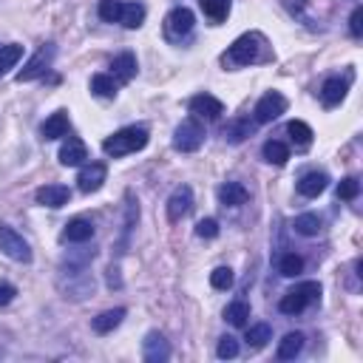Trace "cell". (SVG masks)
Segmentation results:
<instances>
[{
  "label": "cell",
  "instance_id": "cell-1",
  "mask_svg": "<svg viewBox=\"0 0 363 363\" xmlns=\"http://www.w3.org/2000/svg\"><path fill=\"white\" fill-rule=\"evenodd\" d=\"M148 145V128H136V125H131V128H123V131H116V134H111L105 142H103V150L108 157H114V159H119V157H128V154H136V150H142Z\"/></svg>",
  "mask_w": 363,
  "mask_h": 363
},
{
  "label": "cell",
  "instance_id": "cell-2",
  "mask_svg": "<svg viewBox=\"0 0 363 363\" xmlns=\"http://www.w3.org/2000/svg\"><path fill=\"white\" fill-rule=\"evenodd\" d=\"M318 298H321V284L318 281H301L281 298L278 310L284 315H298V312H304L310 304H315Z\"/></svg>",
  "mask_w": 363,
  "mask_h": 363
},
{
  "label": "cell",
  "instance_id": "cell-3",
  "mask_svg": "<svg viewBox=\"0 0 363 363\" xmlns=\"http://www.w3.org/2000/svg\"><path fill=\"white\" fill-rule=\"evenodd\" d=\"M261 46H264V40H261V35H241L227 51H224V66H233V69H238V66H250V63H256V60L261 57Z\"/></svg>",
  "mask_w": 363,
  "mask_h": 363
},
{
  "label": "cell",
  "instance_id": "cell-4",
  "mask_svg": "<svg viewBox=\"0 0 363 363\" xmlns=\"http://www.w3.org/2000/svg\"><path fill=\"white\" fill-rule=\"evenodd\" d=\"M0 250H3L12 261H23V264L32 261V247H28V241L17 230H12L9 224H0Z\"/></svg>",
  "mask_w": 363,
  "mask_h": 363
},
{
  "label": "cell",
  "instance_id": "cell-5",
  "mask_svg": "<svg viewBox=\"0 0 363 363\" xmlns=\"http://www.w3.org/2000/svg\"><path fill=\"white\" fill-rule=\"evenodd\" d=\"M204 145V128L196 123V119H185L176 134H173V148L182 150V154H193Z\"/></svg>",
  "mask_w": 363,
  "mask_h": 363
},
{
  "label": "cell",
  "instance_id": "cell-6",
  "mask_svg": "<svg viewBox=\"0 0 363 363\" xmlns=\"http://www.w3.org/2000/svg\"><path fill=\"white\" fill-rule=\"evenodd\" d=\"M54 54H57L54 43H43V46H40V51H37L32 60H28V63L23 66V71L17 74V82H32V80L43 77V74L51 69V60H54Z\"/></svg>",
  "mask_w": 363,
  "mask_h": 363
},
{
  "label": "cell",
  "instance_id": "cell-7",
  "mask_svg": "<svg viewBox=\"0 0 363 363\" xmlns=\"http://www.w3.org/2000/svg\"><path fill=\"white\" fill-rule=\"evenodd\" d=\"M287 111V97L278 94V91H269V94H264L258 103H256V123L258 125H267L272 123V119H278L281 114Z\"/></svg>",
  "mask_w": 363,
  "mask_h": 363
},
{
  "label": "cell",
  "instance_id": "cell-8",
  "mask_svg": "<svg viewBox=\"0 0 363 363\" xmlns=\"http://www.w3.org/2000/svg\"><path fill=\"white\" fill-rule=\"evenodd\" d=\"M193 23H196V17H193L191 9L176 6V9L165 17V32H168V37H185V35L193 32Z\"/></svg>",
  "mask_w": 363,
  "mask_h": 363
},
{
  "label": "cell",
  "instance_id": "cell-9",
  "mask_svg": "<svg viewBox=\"0 0 363 363\" xmlns=\"http://www.w3.org/2000/svg\"><path fill=\"white\" fill-rule=\"evenodd\" d=\"M193 210V191L188 188V185H182V188H176L173 193H170V199H168V219L170 222H182L188 213Z\"/></svg>",
  "mask_w": 363,
  "mask_h": 363
},
{
  "label": "cell",
  "instance_id": "cell-10",
  "mask_svg": "<svg viewBox=\"0 0 363 363\" xmlns=\"http://www.w3.org/2000/svg\"><path fill=\"white\" fill-rule=\"evenodd\" d=\"M105 176H108L105 162H91V165H85V168L80 170V176H77V185H80V191H82V193H97V191L103 188Z\"/></svg>",
  "mask_w": 363,
  "mask_h": 363
},
{
  "label": "cell",
  "instance_id": "cell-11",
  "mask_svg": "<svg viewBox=\"0 0 363 363\" xmlns=\"http://www.w3.org/2000/svg\"><path fill=\"white\" fill-rule=\"evenodd\" d=\"M191 114H196L199 119H207V123H213V119H219L224 114V105L213 94H196L191 100Z\"/></svg>",
  "mask_w": 363,
  "mask_h": 363
},
{
  "label": "cell",
  "instance_id": "cell-12",
  "mask_svg": "<svg viewBox=\"0 0 363 363\" xmlns=\"http://www.w3.org/2000/svg\"><path fill=\"white\" fill-rule=\"evenodd\" d=\"M142 357L148 363H165L170 357V346H168L165 335H159V332H148V338L142 344Z\"/></svg>",
  "mask_w": 363,
  "mask_h": 363
},
{
  "label": "cell",
  "instance_id": "cell-13",
  "mask_svg": "<svg viewBox=\"0 0 363 363\" xmlns=\"http://www.w3.org/2000/svg\"><path fill=\"white\" fill-rule=\"evenodd\" d=\"M85 159H88V148H85V142L77 139V136H69V139L63 142V148H60V165L77 168V165H82Z\"/></svg>",
  "mask_w": 363,
  "mask_h": 363
},
{
  "label": "cell",
  "instance_id": "cell-14",
  "mask_svg": "<svg viewBox=\"0 0 363 363\" xmlns=\"http://www.w3.org/2000/svg\"><path fill=\"white\" fill-rule=\"evenodd\" d=\"M35 199H37V204H43V207L57 210V207H66V204H69L71 191H69L66 185H46V188H40V191L35 193Z\"/></svg>",
  "mask_w": 363,
  "mask_h": 363
},
{
  "label": "cell",
  "instance_id": "cell-15",
  "mask_svg": "<svg viewBox=\"0 0 363 363\" xmlns=\"http://www.w3.org/2000/svg\"><path fill=\"white\" fill-rule=\"evenodd\" d=\"M326 185H329V176L321 173V170H312V173H304V176H301L298 193L307 196V199H315V196H321V193L326 191Z\"/></svg>",
  "mask_w": 363,
  "mask_h": 363
},
{
  "label": "cell",
  "instance_id": "cell-16",
  "mask_svg": "<svg viewBox=\"0 0 363 363\" xmlns=\"http://www.w3.org/2000/svg\"><path fill=\"white\" fill-rule=\"evenodd\" d=\"M63 238L71 241V245H82V241L94 238V222H91V219H82V216L71 219V222L66 224V230H63Z\"/></svg>",
  "mask_w": 363,
  "mask_h": 363
},
{
  "label": "cell",
  "instance_id": "cell-17",
  "mask_svg": "<svg viewBox=\"0 0 363 363\" xmlns=\"http://www.w3.org/2000/svg\"><path fill=\"white\" fill-rule=\"evenodd\" d=\"M69 128H71L69 114H66V111H57V114H51L46 123H43L40 134H43V139H60V136L69 134Z\"/></svg>",
  "mask_w": 363,
  "mask_h": 363
},
{
  "label": "cell",
  "instance_id": "cell-18",
  "mask_svg": "<svg viewBox=\"0 0 363 363\" xmlns=\"http://www.w3.org/2000/svg\"><path fill=\"white\" fill-rule=\"evenodd\" d=\"M344 97H346V82L341 77H329L324 82V88H321V103L326 108H335V105L344 103Z\"/></svg>",
  "mask_w": 363,
  "mask_h": 363
},
{
  "label": "cell",
  "instance_id": "cell-19",
  "mask_svg": "<svg viewBox=\"0 0 363 363\" xmlns=\"http://www.w3.org/2000/svg\"><path fill=\"white\" fill-rule=\"evenodd\" d=\"M247 199H250L247 188L238 185V182H224V185L219 188V202H222L224 207H241Z\"/></svg>",
  "mask_w": 363,
  "mask_h": 363
},
{
  "label": "cell",
  "instance_id": "cell-20",
  "mask_svg": "<svg viewBox=\"0 0 363 363\" xmlns=\"http://www.w3.org/2000/svg\"><path fill=\"white\" fill-rule=\"evenodd\" d=\"M111 69H114V77H116L119 82H131V80L136 77V57H134L131 51H123L119 57H114Z\"/></svg>",
  "mask_w": 363,
  "mask_h": 363
},
{
  "label": "cell",
  "instance_id": "cell-21",
  "mask_svg": "<svg viewBox=\"0 0 363 363\" xmlns=\"http://www.w3.org/2000/svg\"><path fill=\"white\" fill-rule=\"evenodd\" d=\"M123 318H125V310H123V307H116V310H108V312L97 315L91 326H94L97 335H108V332H114L119 324H123Z\"/></svg>",
  "mask_w": 363,
  "mask_h": 363
},
{
  "label": "cell",
  "instance_id": "cell-22",
  "mask_svg": "<svg viewBox=\"0 0 363 363\" xmlns=\"http://www.w3.org/2000/svg\"><path fill=\"white\" fill-rule=\"evenodd\" d=\"M261 154H264V159H267L269 165H287L290 148H287L284 142H278V139H267L264 148H261Z\"/></svg>",
  "mask_w": 363,
  "mask_h": 363
},
{
  "label": "cell",
  "instance_id": "cell-23",
  "mask_svg": "<svg viewBox=\"0 0 363 363\" xmlns=\"http://www.w3.org/2000/svg\"><path fill=\"white\" fill-rule=\"evenodd\" d=\"M91 91L103 100H114L116 97V82H114L111 74H94L91 77Z\"/></svg>",
  "mask_w": 363,
  "mask_h": 363
},
{
  "label": "cell",
  "instance_id": "cell-24",
  "mask_svg": "<svg viewBox=\"0 0 363 363\" xmlns=\"http://www.w3.org/2000/svg\"><path fill=\"white\" fill-rule=\"evenodd\" d=\"M301 349H304V335H301V332H290V335H284V341L278 344V357L292 360Z\"/></svg>",
  "mask_w": 363,
  "mask_h": 363
},
{
  "label": "cell",
  "instance_id": "cell-25",
  "mask_svg": "<svg viewBox=\"0 0 363 363\" xmlns=\"http://www.w3.org/2000/svg\"><path fill=\"white\" fill-rule=\"evenodd\" d=\"M287 134L292 136V142L298 145V148H310L312 145V128L307 125V123H301V119H292V123L287 125Z\"/></svg>",
  "mask_w": 363,
  "mask_h": 363
},
{
  "label": "cell",
  "instance_id": "cell-26",
  "mask_svg": "<svg viewBox=\"0 0 363 363\" xmlns=\"http://www.w3.org/2000/svg\"><path fill=\"white\" fill-rule=\"evenodd\" d=\"M145 20V6L139 3H123V15H119V23L125 28H139Z\"/></svg>",
  "mask_w": 363,
  "mask_h": 363
},
{
  "label": "cell",
  "instance_id": "cell-27",
  "mask_svg": "<svg viewBox=\"0 0 363 363\" xmlns=\"http://www.w3.org/2000/svg\"><path fill=\"white\" fill-rule=\"evenodd\" d=\"M20 57H23V46H17V43L0 46V74H6L9 69H15Z\"/></svg>",
  "mask_w": 363,
  "mask_h": 363
},
{
  "label": "cell",
  "instance_id": "cell-28",
  "mask_svg": "<svg viewBox=\"0 0 363 363\" xmlns=\"http://www.w3.org/2000/svg\"><path fill=\"white\" fill-rule=\"evenodd\" d=\"M224 318L233 324V326H247V318H250V304L247 301H233V304L227 307Z\"/></svg>",
  "mask_w": 363,
  "mask_h": 363
},
{
  "label": "cell",
  "instance_id": "cell-29",
  "mask_svg": "<svg viewBox=\"0 0 363 363\" xmlns=\"http://www.w3.org/2000/svg\"><path fill=\"white\" fill-rule=\"evenodd\" d=\"M202 12L213 23H222L230 12V0H202Z\"/></svg>",
  "mask_w": 363,
  "mask_h": 363
},
{
  "label": "cell",
  "instance_id": "cell-30",
  "mask_svg": "<svg viewBox=\"0 0 363 363\" xmlns=\"http://www.w3.org/2000/svg\"><path fill=\"white\" fill-rule=\"evenodd\" d=\"M267 341H272V329H269V324H256V326L247 329V344H250L253 349L267 346Z\"/></svg>",
  "mask_w": 363,
  "mask_h": 363
},
{
  "label": "cell",
  "instance_id": "cell-31",
  "mask_svg": "<svg viewBox=\"0 0 363 363\" xmlns=\"http://www.w3.org/2000/svg\"><path fill=\"white\" fill-rule=\"evenodd\" d=\"M301 269H304V258H301V256H295V253L281 256V261H278V272H281L284 278H295Z\"/></svg>",
  "mask_w": 363,
  "mask_h": 363
},
{
  "label": "cell",
  "instance_id": "cell-32",
  "mask_svg": "<svg viewBox=\"0 0 363 363\" xmlns=\"http://www.w3.org/2000/svg\"><path fill=\"white\" fill-rule=\"evenodd\" d=\"M295 233H301V236H318L321 233V219L315 213H301L295 219Z\"/></svg>",
  "mask_w": 363,
  "mask_h": 363
},
{
  "label": "cell",
  "instance_id": "cell-33",
  "mask_svg": "<svg viewBox=\"0 0 363 363\" xmlns=\"http://www.w3.org/2000/svg\"><path fill=\"white\" fill-rule=\"evenodd\" d=\"M100 17L105 23H119V15H123V0H100Z\"/></svg>",
  "mask_w": 363,
  "mask_h": 363
},
{
  "label": "cell",
  "instance_id": "cell-34",
  "mask_svg": "<svg viewBox=\"0 0 363 363\" xmlns=\"http://www.w3.org/2000/svg\"><path fill=\"white\" fill-rule=\"evenodd\" d=\"M233 269L230 267H216L213 272H210V284H213L216 290H230L233 287Z\"/></svg>",
  "mask_w": 363,
  "mask_h": 363
},
{
  "label": "cell",
  "instance_id": "cell-35",
  "mask_svg": "<svg viewBox=\"0 0 363 363\" xmlns=\"http://www.w3.org/2000/svg\"><path fill=\"white\" fill-rule=\"evenodd\" d=\"M357 193H360V182H357L355 176H346V179H341V185H338V199H344V202H352V199H357Z\"/></svg>",
  "mask_w": 363,
  "mask_h": 363
},
{
  "label": "cell",
  "instance_id": "cell-36",
  "mask_svg": "<svg viewBox=\"0 0 363 363\" xmlns=\"http://www.w3.org/2000/svg\"><path fill=\"white\" fill-rule=\"evenodd\" d=\"M216 355H219L222 360H230V357H236V355H238V341H236L233 335H224V338L219 341V349H216Z\"/></svg>",
  "mask_w": 363,
  "mask_h": 363
},
{
  "label": "cell",
  "instance_id": "cell-37",
  "mask_svg": "<svg viewBox=\"0 0 363 363\" xmlns=\"http://www.w3.org/2000/svg\"><path fill=\"white\" fill-rule=\"evenodd\" d=\"M196 236L199 238H216L219 236V222L216 219H202L196 224Z\"/></svg>",
  "mask_w": 363,
  "mask_h": 363
},
{
  "label": "cell",
  "instance_id": "cell-38",
  "mask_svg": "<svg viewBox=\"0 0 363 363\" xmlns=\"http://www.w3.org/2000/svg\"><path fill=\"white\" fill-rule=\"evenodd\" d=\"M224 134H227V139H230V142H241L245 136H250V125H247V123H233Z\"/></svg>",
  "mask_w": 363,
  "mask_h": 363
},
{
  "label": "cell",
  "instance_id": "cell-39",
  "mask_svg": "<svg viewBox=\"0 0 363 363\" xmlns=\"http://www.w3.org/2000/svg\"><path fill=\"white\" fill-rule=\"evenodd\" d=\"M349 32H352V37L363 35V6H355L352 17H349Z\"/></svg>",
  "mask_w": 363,
  "mask_h": 363
},
{
  "label": "cell",
  "instance_id": "cell-40",
  "mask_svg": "<svg viewBox=\"0 0 363 363\" xmlns=\"http://www.w3.org/2000/svg\"><path fill=\"white\" fill-rule=\"evenodd\" d=\"M17 295V287L15 284H6V281H0V307H9L12 301Z\"/></svg>",
  "mask_w": 363,
  "mask_h": 363
}]
</instances>
